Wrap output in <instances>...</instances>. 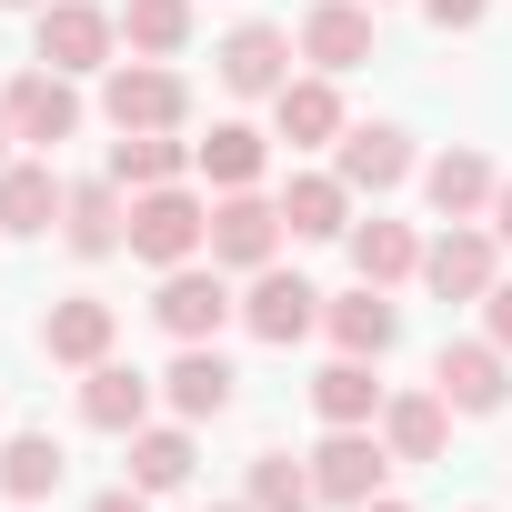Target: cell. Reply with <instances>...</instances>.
<instances>
[{
	"label": "cell",
	"mask_w": 512,
	"mask_h": 512,
	"mask_svg": "<svg viewBox=\"0 0 512 512\" xmlns=\"http://www.w3.org/2000/svg\"><path fill=\"white\" fill-rule=\"evenodd\" d=\"M131 251L151 272H181L211 251V201L191 181H161V191H131Z\"/></svg>",
	"instance_id": "cell-1"
},
{
	"label": "cell",
	"mask_w": 512,
	"mask_h": 512,
	"mask_svg": "<svg viewBox=\"0 0 512 512\" xmlns=\"http://www.w3.org/2000/svg\"><path fill=\"white\" fill-rule=\"evenodd\" d=\"M101 121H111V131H181V121H191V81H181L171 61H141V51H131V61L101 71Z\"/></svg>",
	"instance_id": "cell-2"
},
{
	"label": "cell",
	"mask_w": 512,
	"mask_h": 512,
	"mask_svg": "<svg viewBox=\"0 0 512 512\" xmlns=\"http://www.w3.org/2000/svg\"><path fill=\"white\" fill-rule=\"evenodd\" d=\"M41 21V41H31V61H51V71H111L121 61V11H101V0H51V11H31Z\"/></svg>",
	"instance_id": "cell-3"
},
{
	"label": "cell",
	"mask_w": 512,
	"mask_h": 512,
	"mask_svg": "<svg viewBox=\"0 0 512 512\" xmlns=\"http://www.w3.org/2000/svg\"><path fill=\"white\" fill-rule=\"evenodd\" d=\"M422 282H432L442 302H482V292L502 282V231H492V221H442V231L422 241Z\"/></svg>",
	"instance_id": "cell-4"
},
{
	"label": "cell",
	"mask_w": 512,
	"mask_h": 512,
	"mask_svg": "<svg viewBox=\"0 0 512 512\" xmlns=\"http://www.w3.org/2000/svg\"><path fill=\"white\" fill-rule=\"evenodd\" d=\"M312 482H322L332 512H352V502H372V492L392 482V442H382L372 422H332L322 452H312Z\"/></svg>",
	"instance_id": "cell-5"
},
{
	"label": "cell",
	"mask_w": 512,
	"mask_h": 512,
	"mask_svg": "<svg viewBox=\"0 0 512 512\" xmlns=\"http://www.w3.org/2000/svg\"><path fill=\"white\" fill-rule=\"evenodd\" d=\"M282 201H262V191H221L211 201V262L221 272H272L282 262Z\"/></svg>",
	"instance_id": "cell-6"
},
{
	"label": "cell",
	"mask_w": 512,
	"mask_h": 512,
	"mask_svg": "<svg viewBox=\"0 0 512 512\" xmlns=\"http://www.w3.org/2000/svg\"><path fill=\"white\" fill-rule=\"evenodd\" d=\"M0 111H11V141L61 151V141L81 131V81H71V71H51V61H31L11 91H0Z\"/></svg>",
	"instance_id": "cell-7"
},
{
	"label": "cell",
	"mask_w": 512,
	"mask_h": 512,
	"mask_svg": "<svg viewBox=\"0 0 512 512\" xmlns=\"http://www.w3.org/2000/svg\"><path fill=\"white\" fill-rule=\"evenodd\" d=\"M231 312H241V302H231L221 262H181V272H161V292H151V322H161L171 342H211Z\"/></svg>",
	"instance_id": "cell-8"
},
{
	"label": "cell",
	"mask_w": 512,
	"mask_h": 512,
	"mask_svg": "<svg viewBox=\"0 0 512 512\" xmlns=\"http://www.w3.org/2000/svg\"><path fill=\"white\" fill-rule=\"evenodd\" d=\"M432 392H442L452 412H472V422H482V412H502V402H512V352H502L492 332H482V342H442V352H432Z\"/></svg>",
	"instance_id": "cell-9"
},
{
	"label": "cell",
	"mask_w": 512,
	"mask_h": 512,
	"mask_svg": "<svg viewBox=\"0 0 512 512\" xmlns=\"http://www.w3.org/2000/svg\"><path fill=\"white\" fill-rule=\"evenodd\" d=\"M211 71H221L231 101H272V91L292 81V31H282V21H241V31H221Z\"/></svg>",
	"instance_id": "cell-10"
},
{
	"label": "cell",
	"mask_w": 512,
	"mask_h": 512,
	"mask_svg": "<svg viewBox=\"0 0 512 512\" xmlns=\"http://www.w3.org/2000/svg\"><path fill=\"white\" fill-rule=\"evenodd\" d=\"M241 332L251 342H272V352H292L302 332H322V292L302 282V272H251V292H241Z\"/></svg>",
	"instance_id": "cell-11"
},
{
	"label": "cell",
	"mask_w": 512,
	"mask_h": 512,
	"mask_svg": "<svg viewBox=\"0 0 512 512\" xmlns=\"http://www.w3.org/2000/svg\"><path fill=\"white\" fill-rule=\"evenodd\" d=\"M61 241L81 251V262H111V251H131V191L101 171V181H71L61 201Z\"/></svg>",
	"instance_id": "cell-12"
},
{
	"label": "cell",
	"mask_w": 512,
	"mask_h": 512,
	"mask_svg": "<svg viewBox=\"0 0 512 512\" xmlns=\"http://www.w3.org/2000/svg\"><path fill=\"white\" fill-rule=\"evenodd\" d=\"M332 171H342L352 191H372V201H382V191H402V181H412V131H402V121H352V131L332 141Z\"/></svg>",
	"instance_id": "cell-13"
},
{
	"label": "cell",
	"mask_w": 512,
	"mask_h": 512,
	"mask_svg": "<svg viewBox=\"0 0 512 512\" xmlns=\"http://www.w3.org/2000/svg\"><path fill=\"white\" fill-rule=\"evenodd\" d=\"M322 332H332V352H362V362H382V352L402 342V302H392L382 282L322 292Z\"/></svg>",
	"instance_id": "cell-14"
},
{
	"label": "cell",
	"mask_w": 512,
	"mask_h": 512,
	"mask_svg": "<svg viewBox=\"0 0 512 512\" xmlns=\"http://www.w3.org/2000/svg\"><path fill=\"white\" fill-rule=\"evenodd\" d=\"M111 342H121V312H111L101 292H61V302L41 312V352H51V362H71V372L111 362Z\"/></svg>",
	"instance_id": "cell-15"
},
{
	"label": "cell",
	"mask_w": 512,
	"mask_h": 512,
	"mask_svg": "<svg viewBox=\"0 0 512 512\" xmlns=\"http://www.w3.org/2000/svg\"><path fill=\"white\" fill-rule=\"evenodd\" d=\"M272 131L292 141V151H332L352 121H342V91H332V71H292L282 91H272Z\"/></svg>",
	"instance_id": "cell-16"
},
{
	"label": "cell",
	"mask_w": 512,
	"mask_h": 512,
	"mask_svg": "<svg viewBox=\"0 0 512 512\" xmlns=\"http://www.w3.org/2000/svg\"><path fill=\"white\" fill-rule=\"evenodd\" d=\"M61 201H71V181L51 171V151H41V161H0V231L51 241V231H61Z\"/></svg>",
	"instance_id": "cell-17"
},
{
	"label": "cell",
	"mask_w": 512,
	"mask_h": 512,
	"mask_svg": "<svg viewBox=\"0 0 512 512\" xmlns=\"http://www.w3.org/2000/svg\"><path fill=\"white\" fill-rule=\"evenodd\" d=\"M492 191H502V171H492L482 151H432V161H422V201H432L442 221H492Z\"/></svg>",
	"instance_id": "cell-18"
},
{
	"label": "cell",
	"mask_w": 512,
	"mask_h": 512,
	"mask_svg": "<svg viewBox=\"0 0 512 512\" xmlns=\"http://www.w3.org/2000/svg\"><path fill=\"white\" fill-rule=\"evenodd\" d=\"M352 181L342 171H292L282 181V221H292V241H352Z\"/></svg>",
	"instance_id": "cell-19"
},
{
	"label": "cell",
	"mask_w": 512,
	"mask_h": 512,
	"mask_svg": "<svg viewBox=\"0 0 512 512\" xmlns=\"http://www.w3.org/2000/svg\"><path fill=\"white\" fill-rule=\"evenodd\" d=\"M151 392H161L151 372H131V362H91V372H81V422L131 442V432L151 422Z\"/></svg>",
	"instance_id": "cell-20"
},
{
	"label": "cell",
	"mask_w": 512,
	"mask_h": 512,
	"mask_svg": "<svg viewBox=\"0 0 512 512\" xmlns=\"http://www.w3.org/2000/svg\"><path fill=\"white\" fill-rule=\"evenodd\" d=\"M191 171H201L211 191H262V171H272V131L211 121V141H191Z\"/></svg>",
	"instance_id": "cell-21"
},
{
	"label": "cell",
	"mask_w": 512,
	"mask_h": 512,
	"mask_svg": "<svg viewBox=\"0 0 512 512\" xmlns=\"http://www.w3.org/2000/svg\"><path fill=\"white\" fill-rule=\"evenodd\" d=\"M302 61L332 71V81L362 71V61H372V0H322V11L302 21Z\"/></svg>",
	"instance_id": "cell-22"
},
{
	"label": "cell",
	"mask_w": 512,
	"mask_h": 512,
	"mask_svg": "<svg viewBox=\"0 0 512 512\" xmlns=\"http://www.w3.org/2000/svg\"><path fill=\"white\" fill-rule=\"evenodd\" d=\"M161 402H171L181 422H221V412H231V362H221L211 342H181V362L161 372Z\"/></svg>",
	"instance_id": "cell-23"
},
{
	"label": "cell",
	"mask_w": 512,
	"mask_h": 512,
	"mask_svg": "<svg viewBox=\"0 0 512 512\" xmlns=\"http://www.w3.org/2000/svg\"><path fill=\"white\" fill-rule=\"evenodd\" d=\"M382 442H392V462H442V442H452V402L422 382V392H392L382 402Z\"/></svg>",
	"instance_id": "cell-24"
},
{
	"label": "cell",
	"mask_w": 512,
	"mask_h": 512,
	"mask_svg": "<svg viewBox=\"0 0 512 512\" xmlns=\"http://www.w3.org/2000/svg\"><path fill=\"white\" fill-rule=\"evenodd\" d=\"M382 402H392V392L372 382L362 352H332V362L312 372V412H322V422H382Z\"/></svg>",
	"instance_id": "cell-25"
},
{
	"label": "cell",
	"mask_w": 512,
	"mask_h": 512,
	"mask_svg": "<svg viewBox=\"0 0 512 512\" xmlns=\"http://www.w3.org/2000/svg\"><path fill=\"white\" fill-rule=\"evenodd\" d=\"M191 462H201V442H191V422H141L131 432V482L161 502V492H181L191 482Z\"/></svg>",
	"instance_id": "cell-26"
},
{
	"label": "cell",
	"mask_w": 512,
	"mask_h": 512,
	"mask_svg": "<svg viewBox=\"0 0 512 512\" xmlns=\"http://www.w3.org/2000/svg\"><path fill=\"white\" fill-rule=\"evenodd\" d=\"M352 272H362V282H382V292H392V282H412V272H422V231H412V221H382V211H372V221H352Z\"/></svg>",
	"instance_id": "cell-27"
},
{
	"label": "cell",
	"mask_w": 512,
	"mask_h": 512,
	"mask_svg": "<svg viewBox=\"0 0 512 512\" xmlns=\"http://www.w3.org/2000/svg\"><path fill=\"white\" fill-rule=\"evenodd\" d=\"M61 472H71V452L51 432H11V442H0V502H51Z\"/></svg>",
	"instance_id": "cell-28"
},
{
	"label": "cell",
	"mask_w": 512,
	"mask_h": 512,
	"mask_svg": "<svg viewBox=\"0 0 512 512\" xmlns=\"http://www.w3.org/2000/svg\"><path fill=\"white\" fill-rule=\"evenodd\" d=\"M191 171V141H171V131H121L111 141V181L121 191H161V181H181Z\"/></svg>",
	"instance_id": "cell-29"
},
{
	"label": "cell",
	"mask_w": 512,
	"mask_h": 512,
	"mask_svg": "<svg viewBox=\"0 0 512 512\" xmlns=\"http://www.w3.org/2000/svg\"><path fill=\"white\" fill-rule=\"evenodd\" d=\"M121 51L181 61V51H191V0H121Z\"/></svg>",
	"instance_id": "cell-30"
},
{
	"label": "cell",
	"mask_w": 512,
	"mask_h": 512,
	"mask_svg": "<svg viewBox=\"0 0 512 512\" xmlns=\"http://www.w3.org/2000/svg\"><path fill=\"white\" fill-rule=\"evenodd\" d=\"M241 502H262V512H312L322 482H312V452H251V492Z\"/></svg>",
	"instance_id": "cell-31"
},
{
	"label": "cell",
	"mask_w": 512,
	"mask_h": 512,
	"mask_svg": "<svg viewBox=\"0 0 512 512\" xmlns=\"http://www.w3.org/2000/svg\"><path fill=\"white\" fill-rule=\"evenodd\" d=\"M482 11H492V0H422L432 31H482Z\"/></svg>",
	"instance_id": "cell-32"
},
{
	"label": "cell",
	"mask_w": 512,
	"mask_h": 512,
	"mask_svg": "<svg viewBox=\"0 0 512 512\" xmlns=\"http://www.w3.org/2000/svg\"><path fill=\"white\" fill-rule=\"evenodd\" d=\"M482 332L512 352V282H492V292H482Z\"/></svg>",
	"instance_id": "cell-33"
},
{
	"label": "cell",
	"mask_w": 512,
	"mask_h": 512,
	"mask_svg": "<svg viewBox=\"0 0 512 512\" xmlns=\"http://www.w3.org/2000/svg\"><path fill=\"white\" fill-rule=\"evenodd\" d=\"M91 512H151V492L141 482H111V492H91Z\"/></svg>",
	"instance_id": "cell-34"
},
{
	"label": "cell",
	"mask_w": 512,
	"mask_h": 512,
	"mask_svg": "<svg viewBox=\"0 0 512 512\" xmlns=\"http://www.w3.org/2000/svg\"><path fill=\"white\" fill-rule=\"evenodd\" d=\"M492 231H502V251H512V181L492 191Z\"/></svg>",
	"instance_id": "cell-35"
},
{
	"label": "cell",
	"mask_w": 512,
	"mask_h": 512,
	"mask_svg": "<svg viewBox=\"0 0 512 512\" xmlns=\"http://www.w3.org/2000/svg\"><path fill=\"white\" fill-rule=\"evenodd\" d=\"M352 512H402V502H392V492H372V502H352Z\"/></svg>",
	"instance_id": "cell-36"
},
{
	"label": "cell",
	"mask_w": 512,
	"mask_h": 512,
	"mask_svg": "<svg viewBox=\"0 0 512 512\" xmlns=\"http://www.w3.org/2000/svg\"><path fill=\"white\" fill-rule=\"evenodd\" d=\"M0 11H51V0H0Z\"/></svg>",
	"instance_id": "cell-37"
},
{
	"label": "cell",
	"mask_w": 512,
	"mask_h": 512,
	"mask_svg": "<svg viewBox=\"0 0 512 512\" xmlns=\"http://www.w3.org/2000/svg\"><path fill=\"white\" fill-rule=\"evenodd\" d=\"M211 512H262V502H211Z\"/></svg>",
	"instance_id": "cell-38"
},
{
	"label": "cell",
	"mask_w": 512,
	"mask_h": 512,
	"mask_svg": "<svg viewBox=\"0 0 512 512\" xmlns=\"http://www.w3.org/2000/svg\"><path fill=\"white\" fill-rule=\"evenodd\" d=\"M0 151H11V111H0Z\"/></svg>",
	"instance_id": "cell-39"
},
{
	"label": "cell",
	"mask_w": 512,
	"mask_h": 512,
	"mask_svg": "<svg viewBox=\"0 0 512 512\" xmlns=\"http://www.w3.org/2000/svg\"><path fill=\"white\" fill-rule=\"evenodd\" d=\"M11 512H31V502H11Z\"/></svg>",
	"instance_id": "cell-40"
},
{
	"label": "cell",
	"mask_w": 512,
	"mask_h": 512,
	"mask_svg": "<svg viewBox=\"0 0 512 512\" xmlns=\"http://www.w3.org/2000/svg\"><path fill=\"white\" fill-rule=\"evenodd\" d=\"M472 512H492V502H472Z\"/></svg>",
	"instance_id": "cell-41"
},
{
	"label": "cell",
	"mask_w": 512,
	"mask_h": 512,
	"mask_svg": "<svg viewBox=\"0 0 512 512\" xmlns=\"http://www.w3.org/2000/svg\"><path fill=\"white\" fill-rule=\"evenodd\" d=\"M372 11H382V0H372Z\"/></svg>",
	"instance_id": "cell-42"
}]
</instances>
